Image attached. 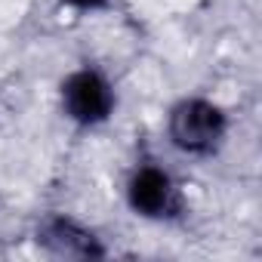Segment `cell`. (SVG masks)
<instances>
[{"label":"cell","instance_id":"obj_1","mask_svg":"<svg viewBox=\"0 0 262 262\" xmlns=\"http://www.w3.org/2000/svg\"><path fill=\"white\" fill-rule=\"evenodd\" d=\"M170 145L191 158H207L219 151L228 136V114L204 96H185L170 108L167 117Z\"/></svg>","mask_w":262,"mask_h":262},{"label":"cell","instance_id":"obj_2","mask_svg":"<svg viewBox=\"0 0 262 262\" xmlns=\"http://www.w3.org/2000/svg\"><path fill=\"white\" fill-rule=\"evenodd\" d=\"M62 111L77 126H102L117 108V93L111 80L96 68H77L62 80Z\"/></svg>","mask_w":262,"mask_h":262},{"label":"cell","instance_id":"obj_3","mask_svg":"<svg viewBox=\"0 0 262 262\" xmlns=\"http://www.w3.org/2000/svg\"><path fill=\"white\" fill-rule=\"evenodd\" d=\"M126 204L142 219L164 222L182 213V191L164 167L142 164L133 170V176L126 182Z\"/></svg>","mask_w":262,"mask_h":262},{"label":"cell","instance_id":"obj_4","mask_svg":"<svg viewBox=\"0 0 262 262\" xmlns=\"http://www.w3.org/2000/svg\"><path fill=\"white\" fill-rule=\"evenodd\" d=\"M37 244L62 259H99L105 256L102 237L83 225L80 219H71L65 213H53L47 219H40L37 225Z\"/></svg>","mask_w":262,"mask_h":262},{"label":"cell","instance_id":"obj_5","mask_svg":"<svg viewBox=\"0 0 262 262\" xmlns=\"http://www.w3.org/2000/svg\"><path fill=\"white\" fill-rule=\"evenodd\" d=\"M111 0H62V7L74 10V13H96V10H105Z\"/></svg>","mask_w":262,"mask_h":262}]
</instances>
